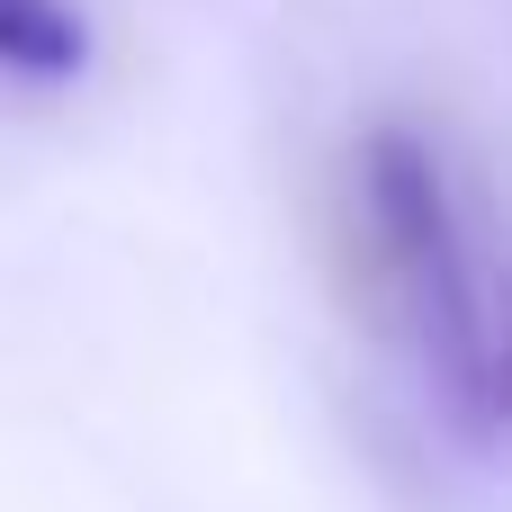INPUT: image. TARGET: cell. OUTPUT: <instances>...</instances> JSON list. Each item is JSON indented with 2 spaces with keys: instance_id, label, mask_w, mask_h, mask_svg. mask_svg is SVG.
Wrapping results in <instances>:
<instances>
[{
  "instance_id": "1",
  "label": "cell",
  "mask_w": 512,
  "mask_h": 512,
  "mask_svg": "<svg viewBox=\"0 0 512 512\" xmlns=\"http://www.w3.org/2000/svg\"><path fill=\"white\" fill-rule=\"evenodd\" d=\"M333 279H342V297L369 333H387L396 351L423 360L432 396H450L459 414L495 405V342L477 324V279H468V243H459V216H450L441 153L396 117L369 126L342 153Z\"/></svg>"
},
{
  "instance_id": "2",
  "label": "cell",
  "mask_w": 512,
  "mask_h": 512,
  "mask_svg": "<svg viewBox=\"0 0 512 512\" xmlns=\"http://www.w3.org/2000/svg\"><path fill=\"white\" fill-rule=\"evenodd\" d=\"M90 36L63 0H0V72H27V81H63L81 72Z\"/></svg>"
},
{
  "instance_id": "3",
  "label": "cell",
  "mask_w": 512,
  "mask_h": 512,
  "mask_svg": "<svg viewBox=\"0 0 512 512\" xmlns=\"http://www.w3.org/2000/svg\"><path fill=\"white\" fill-rule=\"evenodd\" d=\"M495 405H504V414H512V342H504V351H495Z\"/></svg>"
}]
</instances>
